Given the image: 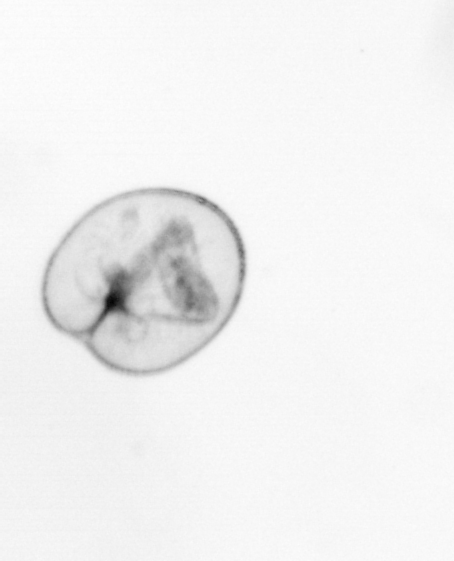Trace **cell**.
Segmentation results:
<instances>
[{
	"mask_svg": "<svg viewBox=\"0 0 454 561\" xmlns=\"http://www.w3.org/2000/svg\"><path fill=\"white\" fill-rule=\"evenodd\" d=\"M246 278L243 236L221 206L185 189L143 187L72 224L46 262L40 301L50 325L102 366L149 377L223 332Z\"/></svg>",
	"mask_w": 454,
	"mask_h": 561,
	"instance_id": "obj_1",
	"label": "cell"
}]
</instances>
